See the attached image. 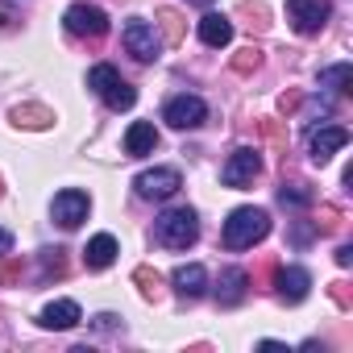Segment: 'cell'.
Masks as SVG:
<instances>
[{"label":"cell","instance_id":"29","mask_svg":"<svg viewBox=\"0 0 353 353\" xmlns=\"http://www.w3.org/2000/svg\"><path fill=\"white\" fill-rule=\"evenodd\" d=\"M17 26H21V17H17L9 5H5V0H0V34H13Z\"/></svg>","mask_w":353,"mask_h":353},{"label":"cell","instance_id":"23","mask_svg":"<svg viewBox=\"0 0 353 353\" xmlns=\"http://www.w3.org/2000/svg\"><path fill=\"white\" fill-rule=\"evenodd\" d=\"M349 79H353V67H349V63H336V67H324V71H320V88H328V92H336V96H349V92H353Z\"/></svg>","mask_w":353,"mask_h":353},{"label":"cell","instance_id":"5","mask_svg":"<svg viewBox=\"0 0 353 353\" xmlns=\"http://www.w3.org/2000/svg\"><path fill=\"white\" fill-rule=\"evenodd\" d=\"M258 174H262V154L254 145H237L229 154V162L221 166V183L233 188V192H241V188H250L258 179Z\"/></svg>","mask_w":353,"mask_h":353},{"label":"cell","instance_id":"27","mask_svg":"<svg viewBox=\"0 0 353 353\" xmlns=\"http://www.w3.org/2000/svg\"><path fill=\"white\" fill-rule=\"evenodd\" d=\"M312 225H316V233H336V229L345 225V216H341L336 204H324V208H320V221H312Z\"/></svg>","mask_w":353,"mask_h":353},{"label":"cell","instance_id":"10","mask_svg":"<svg viewBox=\"0 0 353 353\" xmlns=\"http://www.w3.org/2000/svg\"><path fill=\"white\" fill-rule=\"evenodd\" d=\"M88 212H92V200H88V192H75V188L59 192L54 204H50V216H54L59 229H79L88 221Z\"/></svg>","mask_w":353,"mask_h":353},{"label":"cell","instance_id":"1","mask_svg":"<svg viewBox=\"0 0 353 353\" xmlns=\"http://www.w3.org/2000/svg\"><path fill=\"white\" fill-rule=\"evenodd\" d=\"M266 233H270V212L266 208H233L225 229H221V241H225V250H250Z\"/></svg>","mask_w":353,"mask_h":353},{"label":"cell","instance_id":"13","mask_svg":"<svg viewBox=\"0 0 353 353\" xmlns=\"http://www.w3.org/2000/svg\"><path fill=\"white\" fill-rule=\"evenodd\" d=\"M170 287H174V295H179L183 303H192V299H200L208 291V270L200 262H188V266H179L170 274Z\"/></svg>","mask_w":353,"mask_h":353},{"label":"cell","instance_id":"22","mask_svg":"<svg viewBox=\"0 0 353 353\" xmlns=\"http://www.w3.org/2000/svg\"><path fill=\"white\" fill-rule=\"evenodd\" d=\"M279 204L283 208H312L316 204V192H312V183L295 179V183H283L279 188Z\"/></svg>","mask_w":353,"mask_h":353},{"label":"cell","instance_id":"24","mask_svg":"<svg viewBox=\"0 0 353 353\" xmlns=\"http://www.w3.org/2000/svg\"><path fill=\"white\" fill-rule=\"evenodd\" d=\"M133 287L141 291V299L154 303V299L162 295V274H158L154 266H137V270H133Z\"/></svg>","mask_w":353,"mask_h":353},{"label":"cell","instance_id":"3","mask_svg":"<svg viewBox=\"0 0 353 353\" xmlns=\"http://www.w3.org/2000/svg\"><path fill=\"white\" fill-rule=\"evenodd\" d=\"M154 241L162 250H188L200 241V216L192 208H166L154 221Z\"/></svg>","mask_w":353,"mask_h":353},{"label":"cell","instance_id":"15","mask_svg":"<svg viewBox=\"0 0 353 353\" xmlns=\"http://www.w3.org/2000/svg\"><path fill=\"white\" fill-rule=\"evenodd\" d=\"M79 320H83V312H79L75 299H54V303H46L42 316H38L42 328H59V332H63V328H75Z\"/></svg>","mask_w":353,"mask_h":353},{"label":"cell","instance_id":"9","mask_svg":"<svg viewBox=\"0 0 353 353\" xmlns=\"http://www.w3.org/2000/svg\"><path fill=\"white\" fill-rule=\"evenodd\" d=\"M328 13H332L328 0H287V17H291L295 34H303V38L320 34L324 21H328Z\"/></svg>","mask_w":353,"mask_h":353},{"label":"cell","instance_id":"14","mask_svg":"<svg viewBox=\"0 0 353 353\" xmlns=\"http://www.w3.org/2000/svg\"><path fill=\"white\" fill-rule=\"evenodd\" d=\"M245 295H250V274L241 266H225L221 279H216V303L237 307V303H245Z\"/></svg>","mask_w":353,"mask_h":353},{"label":"cell","instance_id":"37","mask_svg":"<svg viewBox=\"0 0 353 353\" xmlns=\"http://www.w3.org/2000/svg\"><path fill=\"white\" fill-rule=\"evenodd\" d=\"M0 196H5V179H0Z\"/></svg>","mask_w":353,"mask_h":353},{"label":"cell","instance_id":"2","mask_svg":"<svg viewBox=\"0 0 353 353\" xmlns=\"http://www.w3.org/2000/svg\"><path fill=\"white\" fill-rule=\"evenodd\" d=\"M88 88H92L112 112H129V108L137 104V88H133L112 63H96V67L88 71Z\"/></svg>","mask_w":353,"mask_h":353},{"label":"cell","instance_id":"11","mask_svg":"<svg viewBox=\"0 0 353 353\" xmlns=\"http://www.w3.org/2000/svg\"><path fill=\"white\" fill-rule=\"evenodd\" d=\"M349 145V129L345 125H320V129H312L307 133V154H312V162L316 166H324L336 150H345Z\"/></svg>","mask_w":353,"mask_h":353},{"label":"cell","instance_id":"33","mask_svg":"<svg viewBox=\"0 0 353 353\" xmlns=\"http://www.w3.org/2000/svg\"><path fill=\"white\" fill-rule=\"evenodd\" d=\"M336 266H341V270L353 266V245H341V250H336Z\"/></svg>","mask_w":353,"mask_h":353},{"label":"cell","instance_id":"18","mask_svg":"<svg viewBox=\"0 0 353 353\" xmlns=\"http://www.w3.org/2000/svg\"><path fill=\"white\" fill-rule=\"evenodd\" d=\"M154 150H158V129H154L150 121H133L129 133H125V154H129V158H145V154H154Z\"/></svg>","mask_w":353,"mask_h":353},{"label":"cell","instance_id":"32","mask_svg":"<svg viewBox=\"0 0 353 353\" xmlns=\"http://www.w3.org/2000/svg\"><path fill=\"white\" fill-rule=\"evenodd\" d=\"M92 324H96V328H100V332H112V328H117V324H121V320H117V316H112V312H100V316H96V320H92Z\"/></svg>","mask_w":353,"mask_h":353},{"label":"cell","instance_id":"28","mask_svg":"<svg viewBox=\"0 0 353 353\" xmlns=\"http://www.w3.org/2000/svg\"><path fill=\"white\" fill-rule=\"evenodd\" d=\"M21 274H26V266H21V258H0V283L5 287H13V283H21Z\"/></svg>","mask_w":353,"mask_h":353},{"label":"cell","instance_id":"26","mask_svg":"<svg viewBox=\"0 0 353 353\" xmlns=\"http://www.w3.org/2000/svg\"><path fill=\"white\" fill-rule=\"evenodd\" d=\"M258 129H262V137H266L279 154H287V129H283L274 117H262V121H258Z\"/></svg>","mask_w":353,"mask_h":353},{"label":"cell","instance_id":"21","mask_svg":"<svg viewBox=\"0 0 353 353\" xmlns=\"http://www.w3.org/2000/svg\"><path fill=\"white\" fill-rule=\"evenodd\" d=\"M38 266H42V283H50V279H67V250H63V245H46V250H38Z\"/></svg>","mask_w":353,"mask_h":353},{"label":"cell","instance_id":"25","mask_svg":"<svg viewBox=\"0 0 353 353\" xmlns=\"http://www.w3.org/2000/svg\"><path fill=\"white\" fill-rule=\"evenodd\" d=\"M258 67H262V50H258V46H241V50L233 54V71H237V75H254Z\"/></svg>","mask_w":353,"mask_h":353},{"label":"cell","instance_id":"7","mask_svg":"<svg viewBox=\"0 0 353 353\" xmlns=\"http://www.w3.org/2000/svg\"><path fill=\"white\" fill-rule=\"evenodd\" d=\"M179 188H183V174L174 166H154L133 179V192L141 200H170V196H179Z\"/></svg>","mask_w":353,"mask_h":353},{"label":"cell","instance_id":"31","mask_svg":"<svg viewBox=\"0 0 353 353\" xmlns=\"http://www.w3.org/2000/svg\"><path fill=\"white\" fill-rule=\"evenodd\" d=\"M332 299H336V307H353V299H349V287H345V283H332Z\"/></svg>","mask_w":353,"mask_h":353},{"label":"cell","instance_id":"35","mask_svg":"<svg viewBox=\"0 0 353 353\" xmlns=\"http://www.w3.org/2000/svg\"><path fill=\"white\" fill-rule=\"evenodd\" d=\"M5 254H13V233L0 229V258H5Z\"/></svg>","mask_w":353,"mask_h":353},{"label":"cell","instance_id":"19","mask_svg":"<svg viewBox=\"0 0 353 353\" xmlns=\"http://www.w3.org/2000/svg\"><path fill=\"white\" fill-rule=\"evenodd\" d=\"M154 30H158L162 46H179V42L188 38V21H183L179 9H158V13H154Z\"/></svg>","mask_w":353,"mask_h":353},{"label":"cell","instance_id":"20","mask_svg":"<svg viewBox=\"0 0 353 353\" xmlns=\"http://www.w3.org/2000/svg\"><path fill=\"white\" fill-rule=\"evenodd\" d=\"M9 121H13L17 129H50V125H54V112H50L46 104H17V108L9 112Z\"/></svg>","mask_w":353,"mask_h":353},{"label":"cell","instance_id":"8","mask_svg":"<svg viewBox=\"0 0 353 353\" xmlns=\"http://www.w3.org/2000/svg\"><path fill=\"white\" fill-rule=\"evenodd\" d=\"M162 121L170 125V129H200L204 121H208V104L200 100V96H170L166 104H162Z\"/></svg>","mask_w":353,"mask_h":353},{"label":"cell","instance_id":"6","mask_svg":"<svg viewBox=\"0 0 353 353\" xmlns=\"http://www.w3.org/2000/svg\"><path fill=\"white\" fill-rule=\"evenodd\" d=\"M121 42H125V50H129L137 63H154V59L162 54V38H158V30H154L145 17H129L125 30H121Z\"/></svg>","mask_w":353,"mask_h":353},{"label":"cell","instance_id":"16","mask_svg":"<svg viewBox=\"0 0 353 353\" xmlns=\"http://www.w3.org/2000/svg\"><path fill=\"white\" fill-rule=\"evenodd\" d=\"M196 30H200V42H204V46H212V50H221V46H229V42H233V21H229L225 13H204Z\"/></svg>","mask_w":353,"mask_h":353},{"label":"cell","instance_id":"34","mask_svg":"<svg viewBox=\"0 0 353 353\" xmlns=\"http://www.w3.org/2000/svg\"><path fill=\"white\" fill-rule=\"evenodd\" d=\"M279 108H283V112H295V108H299V92H287V96L279 100Z\"/></svg>","mask_w":353,"mask_h":353},{"label":"cell","instance_id":"36","mask_svg":"<svg viewBox=\"0 0 353 353\" xmlns=\"http://www.w3.org/2000/svg\"><path fill=\"white\" fill-rule=\"evenodd\" d=\"M196 5H204V9H208V5H212V0H196Z\"/></svg>","mask_w":353,"mask_h":353},{"label":"cell","instance_id":"12","mask_svg":"<svg viewBox=\"0 0 353 353\" xmlns=\"http://www.w3.org/2000/svg\"><path fill=\"white\" fill-rule=\"evenodd\" d=\"M274 291L283 303H303L312 291V274L303 266H283V270H274Z\"/></svg>","mask_w":353,"mask_h":353},{"label":"cell","instance_id":"30","mask_svg":"<svg viewBox=\"0 0 353 353\" xmlns=\"http://www.w3.org/2000/svg\"><path fill=\"white\" fill-rule=\"evenodd\" d=\"M291 237H295V245H307V241L316 237V225H295V233H291Z\"/></svg>","mask_w":353,"mask_h":353},{"label":"cell","instance_id":"17","mask_svg":"<svg viewBox=\"0 0 353 353\" xmlns=\"http://www.w3.org/2000/svg\"><path fill=\"white\" fill-rule=\"evenodd\" d=\"M117 254H121L117 237H112V233H96V237L88 241V250H83V262H88V270H108V266L117 262Z\"/></svg>","mask_w":353,"mask_h":353},{"label":"cell","instance_id":"4","mask_svg":"<svg viewBox=\"0 0 353 353\" xmlns=\"http://www.w3.org/2000/svg\"><path fill=\"white\" fill-rule=\"evenodd\" d=\"M63 26L71 38H88V42H100L108 34V13L100 5H88V0H75V5L63 13Z\"/></svg>","mask_w":353,"mask_h":353}]
</instances>
